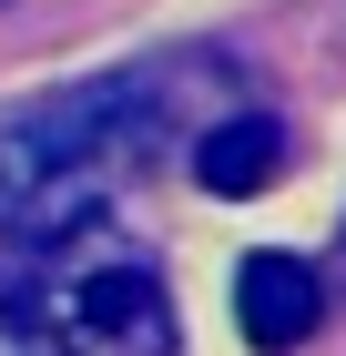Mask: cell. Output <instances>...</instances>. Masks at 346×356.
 <instances>
[{
    "mask_svg": "<svg viewBox=\"0 0 346 356\" xmlns=\"http://www.w3.org/2000/svg\"><path fill=\"white\" fill-rule=\"evenodd\" d=\"M275 173H285V122L275 112L235 102V112H214L204 133H194V184L204 193H265Z\"/></svg>",
    "mask_w": 346,
    "mask_h": 356,
    "instance_id": "4",
    "label": "cell"
},
{
    "mask_svg": "<svg viewBox=\"0 0 346 356\" xmlns=\"http://www.w3.org/2000/svg\"><path fill=\"white\" fill-rule=\"evenodd\" d=\"M0 356H184V316L143 254H21L0 265Z\"/></svg>",
    "mask_w": 346,
    "mask_h": 356,
    "instance_id": "2",
    "label": "cell"
},
{
    "mask_svg": "<svg viewBox=\"0 0 346 356\" xmlns=\"http://www.w3.org/2000/svg\"><path fill=\"white\" fill-rule=\"evenodd\" d=\"M235 326H244V346H265V356L306 346V336L326 326L316 265H306V254H244L235 265Z\"/></svg>",
    "mask_w": 346,
    "mask_h": 356,
    "instance_id": "3",
    "label": "cell"
},
{
    "mask_svg": "<svg viewBox=\"0 0 346 356\" xmlns=\"http://www.w3.org/2000/svg\"><path fill=\"white\" fill-rule=\"evenodd\" d=\"M173 143V72H102L0 112V245L52 254Z\"/></svg>",
    "mask_w": 346,
    "mask_h": 356,
    "instance_id": "1",
    "label": "cell"
}]
</instances>
